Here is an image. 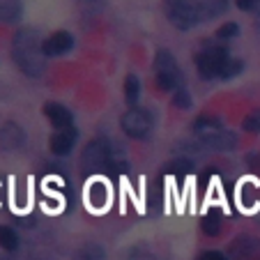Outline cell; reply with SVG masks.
<instances>
[{
	"label": "cell",
	"instance_id": "cell-1",
	"mask_svg": "<svg viewBox=\"0 0 260 260\" xmlns=\"http://www.w3.org/2000/svg\"><path fill=\"white\" fill-rule=\"evenodd\" d=\"M221 12H226V0H171L166 7L171 23L180 30H189Z\"/></svg>",
	"mask_w": 260,
	"mask_h": 260
},
{
	"label": "cell",
	"instance_id": "cell-2",
	"mask_svg": "<svg viewBox=\"0 0 260 260\" xmlns=\"http://www.w3.org/2000/svg\"><path fill=\"white\" fill-rule=\"evenodd\" d=\"M12 55H14V62L19 64V69L25 76H42L46 64V55H44V49H42L40 35L35 32L32 28H21L14 35Z\"/></svg>",
	"mask_w": 260,
	"mask_h": 260
},
{
	"label": "cell",
	"instance_id": "cell-3",
	"mask_svg": "<svg viewBox=\"0 0 260 260\" xmlns=\"http://www.w3.org/2000/svg\"><path fill=\"white\" fill-rule=\"evenodd\" d=\"M81 166L85 173H99V171H122L127 168V157H124L122 147L115 145L108 138H94L88 143L81 157Z\"/></svg>",
	"mask_w": 260,
	"mask_h": 260
},
{
	"label": "cell",
	"instance_id": "cell-4",
	"mask_svg": "<svg viewBox=\"0 0 260 260\" xmlns=\"http://www.w3.org/2000/svg\"><path fill=\"white\" fill-rule=\"evenodd\" d=\"M228 62H231V55H228L226 49H221V46H207V49L203 51V53H198V58H196L198 74L207 81L221 79Z\"/></svg>",
	"mask_w": 260,
	"mask_h": 260
},
{
	"label": "cell",
	"instance_id": "cell-5",
	"mask_svg": "<svg viewBox=\"0 0 260 260\" xmlns=\"http://www.w3.org/2000/svg\"><path fill=\"white\" fill-rule=\"evenodd\" d=\"M154 76H157V85L161 90H180L182 76H180V67L173 60V55L168 51H159L154 58Z\"/></svg>",
	"mask_w": 260,
	"mask_h": 260
},
{
	"label": "cell",
	"instance_id": "cell-6",
	"mask_svg": "<svg viewBox=\"0 0 260 260\" xmlns=\"http://www.w3.org/2000/svg\"><path fill=\"white\" fill-rule=\"evenodd\" d=\"M152 129V115L143 108H129L122 115V132L132 138H145Z\"/></svg>",
	"mask_w": 260,
	"mask_h": 260
},
{
	"label": "cell",
	"instance_id": "cell-7",
	"mask_svg": "<svg viewBox=\"0 0 260 260\" xmlns=\"http://www.w3.org/2000/svg\"><path fill=\"white\" fill-rule=\"evenodd\" d=\"M42 49H44L46 58H58V55H64L74 49V37L69 32H64V30H60V32L49 35L42 42Z\"/></svg>",
	"mask_w": 260,
	"mask_h": 260
},
{
	"label": "cell",
	"instance_id": "cell-8",
	"mask_svg": "<svg viewBox=\"0 0 260 260\" xmlns=\"http://www.w3.org/2000/svg\"><path fill=\"white\" fill-rule=\"evenodd\" d=\"M201 138V145L205 147H212V150H221V152H228L233 150L237 143V136L228 129H216L212 134H205V136H198Z\"/></svg>",
	"mask_w": 260,
	"mask_h": 260
},
{
	"label": "cell",
	"instance_id": "cell-9",
	"mask_svg": "<svg viewBox=\"0 0 260 260\" xmlns=\"http://www.w3.org/2000/svg\"><path fill=\"white\" fill-rule=\"evenodd\" d=\"M23 141H25V134L19 124L7 122L0 127V150H3V152H14V150H19V147L23 145Z\"/></svg>",
	"mask_w": 260,
	"mask_h": 260
},
{
	"label": "cell",
	"instance_id": "cell-10",
	"mask_svg": "<svg viewBox=\"0 0 260 260\" xmlns=\"http://www.w3.org/2000/svg\"><path fill=\"white\" fill-rule=\"evenodd\" d=\"M44 115L49 118V122L53 124V127H58V129H67V127H72V122H74L72 111H69L67 106H62V104H58V102L46 104Z\"/></svg>",
	"mask_w": 260,
	"mask_h": 260
},
{
	"label": "cell",
	"instance_id": "cell-11",
	"mask_svg": "<svg viewBox=\"0 0 260 260\" xmlns=\"http://www.w3.org/2000/svg\"><path fill=\"white\" fill-rule=\"evenodd\" d=\"M76 138H79V134H76V129L74 127H67V129H60V132L53 134V138H51V150H53V154H69L72 152L74 143H76Z\"/></svg>",
	"mask_w": 260,
	"mask_h": 260
},
{
	"label": "cell",
	"instance_id": "cell-12",
	"mask_svg": "<svg viewBox=\"0 0 260 260\" xmlns=\"http://www.w3.org/2000/svg\"><path fill=\"white\" fill-rule=\"evenodd\" d=\"M21 14V0H0V21H16Z\"/></svg>",
	"mask_w": 260,
	"mask_h": 260
},
{
	"label": "cell",
	"instance_id": "cell-13",
	"mask_svg": "<svg viewBox=\"0 0 260 260\" xmlns=\"http://www.w3.org/2000/svg\"><path fill=\"white\" fill-rule=\"evenodd\" d=\"M193 129H196L198 136H205V134H212L216 129H223V124H221V120L212 118V115H203V118H198L193 122Z\"/></svg>",
	"mask_w": 260,
	"mask_h": 260
},
{
	"label": "cell",
	"instance_id": "cell-14",
	"mask_svg": "<svg viewBox=\"0 0 260 260\" xmlns=\"http://www.w3.org/2000/svg\"><path fill=\"white\" fill-rule=\"evenodd\" d=\"M0 249H5V251H16L19 249V235H16L14 228L0 226Z\"/></svg>",
	"mask_w": 260,
	"mask_h": 260
},
{
	"label": "cell",
	"instance_id": "cell-15",
	"mask_svg": "<svg viewBox=\"0 0 260 260\" xmlns=\"http://www.w3.org/2000/svg\"><path fill=\"white\" fill-rule=\"evenodd\" d=\"M191 168H193V164L189 161V159H177V161L168 164L166 173H168V175H173V177H184V175H189V173H191Z\"/></svg>",
	"mask_w": 260,
	"mask_h": 260
},
{
	"label": "cell",
	"instance_id": "cell-16",
	"mask_svg": "<svg viewBox=\"0 0 260 260\" xmlns=\"http://www.w3.org/2000/svg\"><path fill=\"white\" fill-rule=\"evenodd\" d=\"M203 231H205L207 235H216V233H221V214L216 210H212L210 214L203 216Z\"/></svg>",
	"mask_w": 260,
	"mask_h": 260
},
{
	"label": "cell",
	"instance_id": "cell-17",
	"mask_svg": "<svg viewBox=\"0 0 260 260\" xmlns=\"http://www.w3.org/2000/svg\"><path fill=\"white\" fill-rule=\"evenodd\" d=\"M138 92H141V85H138V79L129 74L127 81H124V99H127L129 106H134V104H136Z\"/></svg>",
	"mask_w": 260,
	"mask_h": 260
},
{
	"label": "cell",
	"instance_id": "cell-18",
	"mask_svg": "<svg viewBox=\"0 0 260 260\" xmlns=\"http://www.w3.org/2000/svg\"><path fill=\"white\" fill-rule=\"evenodd\" d=\"M88 198H90V203H92L94 207H102L104 203H106V189H104L102 182H94L92 187H90Z\"/></svg>",
	"mask_w": 260,
	"mask_h": 260
},
{
	"label": "cell",
	"instance_id": "cell-19",
	"mask_svg": "<svg viewBox=\"0 0 260 260\" xmlns=\"http://www.w3.org/2000/svg\"><path fill=\"white\" fill-rule=\"evenodd\" d=\"M76 260H104V251L97 244H88L79 251V258Z\"/></svg>",
	"mask_w": 260,
	"mask_h": 260
},
{
	"label": "cell",
	"instance_id": "cell-20",
	"mask_svg": "<svg viewBox=\"0 0 260 260\" xmlns=\"http://www.w3.org/2000/svg\"><path fill=\"white\" fill-rule=\"evenodd\" d=\"M237 32H240V25L228 21V23H223L219 30H216V40H233Z\"/></svg>",
	"mask_w": 260,
	"mask_h": 260
},
{
	"label": "cell",
	"instance_id": "cell-21",
	"mask_svg": "<svg viewBox=\"0 0 260 260\" xmlns=\"http://www.w3.org/2000/svg\"><path fill=\"white\" fill-rule=\"evenodd\" d=\"M173 104H175V106H180V108L191 106V99H189V92H187V90H184V88L175 90V97H173Z\"/></svg>",
	"mask_w": 260,
	"mask_h": 260
},
{
	"label": "cell",
	"instance_id": "cell-22",
	"mask_svg": "<svg viewBox=\"0 0 260 260\" xmlns=\"http://www.w3.org/2000/svg\"><path fill=\"white\" fill-rule=\"evenodd\" d=\"M242 72V62L240 60H235V58H231V62L226 64V69H223V76L221 79H233L235 74H240Z\"/></svg>",
	"mask_w": 260,
	"mask_h": 260
},
{
	"label": "cell",
	"instance_id": "cell-23",
	"mask_svg": "<svg viewBox=\"0 0 260 260\" xmlns=\"http://www.w3.org/2000/svg\"><path fill=\"white\" fill-rule=\"evenodd\" d=\"M244 129L246 132H260V113H251L244 120Z\"/></svg>",
	"mask_w": 260,
	"mask_h": 260
},
{
	"label": "cell",
	"instance_id": "cell-24",
	"mask_svg": "<svg viewBox=\"0 0 260 260\" xmlns=\"http://www.w3.org/2000/svg\"><path fill=\"white\" fill-rule=\"evenodd\" d=\"M235 5L240 7L242 12H253L260 7V0H235Z\"/></svg>",
	"mask_w": 260,
	"mask_h": 260
},
{
	"label": "cell",
	"instance_id": "cell-25",
	"mask_svg": "<svg viewBox=\"0 0 260 260\" xmlns=\"http://www.w3.org/2000/svg\"><path fill=\"white\" fill-rule=\"evenodd\" d=\"M198 260H226V255L219 253V251H207V253H203Z\"/></svg>",
	"mask_w": 260,
	"mask_h": 260
},
{
	"label": "cell",
	"instance_id": "cell-26",
	"mask_svg": "<svg viewBox=\"0 0 260 260\" xmlns=\"http://www.w3.org/2000/svg\"><path fill=\"white\" fill-rule=\"evenodd\" d=\"M258 25H260V23H258Z\"/></svg>",
	"mask_w": 260,
	"mask_h": 260
}]
</instances>
